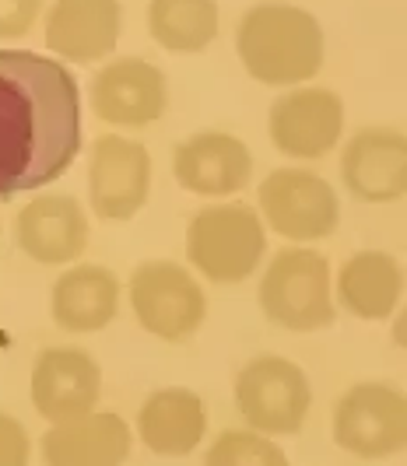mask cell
Masks as SVG:
<instances>
[{"mask_svg":"<svg viewBox=\"0 0 407 466\" xmlns=\"http://www.w3.org/2000/svg\"><path fill=\"white\" fill-rule=\"evenodd\" d=\"M81 151V95L64 64L0 49V200L60 179Z\"/></svg>","mask_w":407,"mask_h":466,"instance_id":"6da1fadb","label":"cell"},{"mask_svg":"<svg viewBox=\"0 0 407 466\" xmlns=\"http://www.w3.org/2000/svg\"><path fill=\"white\" fill-rule=\"evenodd\" d=\"M242 67L260 85H299L323 67V28L291 4H257L236 28Z\"/></svg>","mask_w":407,"mask_h":466,"instance_id":"7a4b0ae2","label":"cell"},{"mask_svg":"<svg viewBox=\"0 0 407 466\" xmlns=\"http://www.w3.org/2000/svg\"><path fill=\"white\" fill-rule=\"evenodd\" d=\"M264 316L291 333L334 327V295H331V263L316 249H281L260 278Z\"/></svg>","mask_w":407,"mask_h":466,"instance_id":"3957f363","label":"cell"},{"mask_svg":"<svg viewBox=\"0 0 407 466\" xmlns=\"http://www.w3.org/2000/svg\"><path fill=\"white\" fill-rule=\"evenodd\" d=\"M267 235L260 214L246 204H221L193 214L187 232L190 263L215 284H239L264 259Z\"/></svg>","mask_w":407,"mask_h":466,"instance_id":"277c9868","label":"cell"},{"mask_svg":"<svg viewBox=\"0 0 407 466\" xmlns=\"http://www.w3.org/2000/svg\"><path fill=\"white\" fill-rule=\"evenodd\" d=\"M310 407V379L288 358L257 354L236 375V410L257 435H299Z\"/></svg>","mask_w":407,"mask_h":466,"instance_id":"5b68a950","label":"cell"},{"mask_svg":"<svg viewBox=\"0 0 407 466\" xmlns=\"http://www.w3.org/2000/svg\"><path fill=\"white\" fill-rule=\"evenodd\" d=\"M130 305L137 323L168 344L190 340L208 316L200 284L172 259H144L130 274Z\"/></svg>","mask_w":407,"mask_h":466,"instance_id":"8992f818","label":"cell"},{"mask_svg":"<svg viewBox=\"0 0 407 466\" xmlns=\"http://www.w3.org/2000/svg\"><path fill=\"white\" fill-rule=\"evenodd\" d=\"M334 442L359 460H386L407 445V400L390 382H355L334 407Z\"/></svg>","mask_w":407,"mask_h":466,"instance_id":"52a82bcc","label":"cell"},{"mask_svg":"<svg viewBox=\"0 0 407 466\" xmlns=\"http://www.w3.org/2000/svg\"><path fill=\"white\" fill-rule=\"evenodd\" d=\"M260 210L270 228L291 242L327 238L341 221V204L327 179L302 168H278L260 183Z\"/></svg>","mask_w":407,"mask_h":466,"instance_id":"ba28073f","label":"cell"},{"mask_svg":"<svg viewBox=\"0 0 407 466\" xmlns=\"http://www.w3.org/2000/svg\"><path fill=\"white\" fill-rule=\"evenodd\" d=\"M151 158L148 147L120 134H106L92 144L88 158V193L92 208L106 221H130L148 200Z\"/></svg>","mask_w":407,"mask_h":466,"instance_id":"9c48e42d","label":"cell"},{"mask_svg":"<svg viewBox=\"0 0 407 466\" xmlns=\"http://www.w3.org/2000/svg\"><path fill=\"white\" fill-rule=\"evenodd\" d=\"M267 127L281 155L316 162L341 140V130H344L341 95L327 88H299V92L281 95L270 106Z\"/></svg>","mask_w":407,"mask_h":466,"instance_id":"30bf717a","label":"cell"},{"mask_svg":"<svg viewBox=\"0 0 407 466\" xmlns=\"http://www.w3.org/2000/svg\"><path fill=\"white\" fill-rule=\"evenodd\" d=\"M98 393L102 372L88 350L46 348L32 365V407L53 424L96 410Z\"/></svg>","mask_w":407,"mask_h":466,"instance_id":"8fae6325","label":"cell"},{"mask_svg":"<svg viewBox=\"0 0 407 466\" xmlns=\"http://www.w3.org/2000/svg\"><path fill=\"white\" fill-rule=\"evenodd\" d=\"M341 176L361 204H390L407 193V140L401 130L369 127L344 144Z\"/></svg>","mask_w":407,"mask_h":466,"instance_id":"7c38bea8","label":"cell"},{"mask_svg":"<svg viewBox=\"0 0 407 466\" xmlns=\"http://www.w3.org/2000/svg\"><path fill=\"white\" fill-rule=\"evenodd\" d=\"M168 106L166 74L148 60L127 56L102 67L92 81V109L113 127H148Z\"/></svg>","mask_w":407,"mask_h":466,"instance_id":"4fadbf2b","label":"cell"},{"mask_svg":"<svg viewBox=\"0 0 407 466\" xmlns=\"http://www.w3.org/2000/svg\"><path fill=\"white\" fill-rule=\"evenodd\" d=\"M172 172L179 187L200 197H229L239 193L253 176V155L239 137L200 130L176 144L172 151Z\"/></svg>","mask_w":407,"mask_h":466,"instance_id":"5bb4252c","label":"cell"},{"mask_svg":"<svg viewBox=\"0 0 407 466\" xmlns=\"http://www.w3.org/2000/svg\"><path fill=\"white\" fill-rule=\"evenodd\" d=\"M15 235H18V246L36 263L64 267L85 253L88 221L74 197L46 193V197H36L25 204L15 221Z\"/></svg>","mask_w":407,"mask_h":466,"instance_id":"9a60e30c","label":"cell"},{"mask_svg":"<svg viewBox=\"0 0 407 466\" xmlns=\"http://www.w3.org/2000/svg\"><path fill=\"white\" fill-rule=\"evenodd\" d=\"M130 456V428L113 410H88L53 424L43 435L46 466H123Z\"/></svg>","mask_w":407,"mask_h":466,"instance_id":"2e32d148","label":"cell"},{"mask_svg":"<svg viewBox=\"0 0 407 466\" xmlns=\"http://www.w3.org/2000/svg\"><path fill=\"white\" fill-rule=\"evenodd\" d=\"M120 39L117 0H56L46 15V46L74 64H96Z\"/></svg>","mask_w":407,"mask_h":466,"instance_id":"e0dca14e","label":"cell"},{"mask_svg":"<svg viewBox=\"0 0 407 466\" xmlns=\"http://www.w3.org/2000/svg\"><path fill=\"white\" fill-rule=\"evenodd\" d=\"M137 435L155 456H168V460L190 456L208 435L204 400L183 386L155 390L137 414Z\"/></svg>","mask_w":407,"mask_h":466,"instance_id":"ac0fdd59","label":"cell"},{"mask_svg":"<svg viewBox=\"0 0 407 466\" xmlns=\"http://www.w3.org/2000/svg\"><path fill=\"white\" fill-rule=\"evenodd\" d=\"M120 305V284L117 278L96 267H74L53 284V323L67 333H96L109 327Z\"/></svg>","mask_w":407,"mask_h":466,"instance_id":"d6986e66","label":"cell"},{"mask_svg":"<svg viewBox=\"0 0 407 466\" xmlns=\"http://www.w3.org/2000/svg\"><path fill=\"white\" fill-rule=\"evenodd\" d=\"M401 263L380 249H361L348 257L337 274V302L359 319H386L401 302Z\"/></svg>","mask_w":407,"mask_h":466,"instance_id":"ffe728a7","label":"cell"},{"mask_svg":"<svg viewBox=\"0 0 407 466\" xmlns=\"http://www.w3.org/2000/svg\"><path fill=\"white\" fill-rule=\"evenodd\" d=\"M148 28L168 53H200L218 35L215 0H151Z\"/></svg>","mask_w":407,"mask_h":466,"instance_id":"44dd1931","label":"cell"},{"mask_svg":"<svg viewBox=\"0 0 407 466\" xmlns=\"http://www.w3.org/2000/svg\"><path fill=\"white\" fill-rule=\"evenodd\" d=\"M204 466H288V456L281 452V445L257 431L229 428L208 449Z\"/></svg>","mask_w":407,"mask_h":466,"instance_id":"7402d4cb","label":"cell"},{"mask_svg":"<svg viewBox=\"0 0 407 466\" xmlns=\"http://www.w3.org/2000/svg\"><path fill=\"white\" fill-rule=\"evenodd\" d=\"M28 431L18 418L11 414H0V466H28Z\"/></svg>","mask_w":407,"mask_h":466,"instance_id":"603a6c76","label":"cell"},{"mask_svg":"<svg viewBox=\"0 0 407 466\" xmlns=\"http://www.w3.org/2000/svg\"><path fill=\"white\" fill-rule=\"evenodd\" d=\"M43 0H0V39H18L39 18Z\"/></svg>","mask_w":407,"mask_h":466,"instance_id":"cb8c5ba5","label":"cell"}]
</instances>
